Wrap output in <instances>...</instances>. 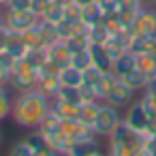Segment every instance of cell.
<instances>
[{
    "label": "cell",
    "instance_id": "33",
    "mask_svg": "<svg viewBox=\"0 0 156 156\" xmlns=\"http://www.w3.org/2000/svg\"><path fill=\"white\" fill-rule=\"evenodd\" d=\"M96 2L101 5L103 13H115L118 9V0H96Z\"/></svg>",
    "mask_w": 156,
    "mask_h": 156
},
{
    "label": "cell",
    "instance_id": "18",
    "mask_svg": "<svg viewBox=\"0 0 156 156\" xmlns=\"http://www.w3.org/2000/svg\"><path fill=\"white\" fill-rule=\"evenodd\" d=\"M101 103L103 101H83L79 105V122L88 124L90 128L94 126V120L98 115V109H101Z\"/></svg>",
    "mask_w": 156,
    "mask_h": 156
},
{
    "label": "cell",
    "instance_id": "19",
    "mask_svg": "<svg viewBox=\"0 0 156 156\" xmlns=\"http://www.w3.org/2000/svg\"><path fill=\"white\" fill-rule=\"evenodd\" d=\"M120 79H122V81H124L128 88H133L135 92H143V88L147 86V79H150V77H147V75H143L139 69H133L130 73L122 75Z\"/></svg>",
    "mask_w": 156,
    "mask_h": 156
},
{
    "label": "cell",
    "instance_id": "5",
    "mask_svg": "<svg viewBox=\"0 0 156 156\" xmlns=\"http://www.w3.org/2000/svg\"><path fill=\"white\" fill-rule=\"evenodd\" d=\"M122 120H124L133 130H141V133H145L147 126H150V115H147V111H145V107H143L141 101L130 103V105L126 107V113H124Z\"/></svg>",
    "mask_w": 156,
    "mask_h": 156
},
{
    "label": "cell",
    "instance_id": "7",
    "mask_svg": "<svg viewBox=\"0 0 156 156\" xmlns=\"http://www.w3.org/2000/svg\"><path fill=\"white\" fill-rule=\"evenodd\" d=\"M135 94H137V92H135L133 88H128L122 79H118L115 86L109 90L105 103H109V105H113V107H118V109H124V107H128V105L133 103Z\"/></svg>",
    "mask_w": 156,
    "mask_h": 156
},
{
    "label": "cell",
    "instance_id": "27",
    "mask_svg": "<svg viewBox=\"0 0 156 156\" xmlns=\"http://www.w3.org/2000/svg\"><path fill=\"white\" fill-rule=\"evenodd\" d=\"M41 20H43V22H47V24H51V26L60 24V22L64 20V7H62V5H58V2H51V5L47 7V11L41 15Z\"/></svg>",
    "mask_w": 156,
    "mask_h": 156
},
{
    "label": "cell",
    "instance_id": "23",
    "mask_svg": "<svg viewBox=\"0 0 156 156\" xmlns=\"http://www.w3.org/2000/svg\"><path fill=\"white\" fill-rule=\"evenodd\" d=\"M109 30H107V26L103 24V22H96V24H92V26H88V41L90 43H98V45H103L107 39H109Z\"/></svg>",
    "mask_w": 156,
    "mask_h": 156
},
{
    "label": "cell",
    "instance_id": "32",
    "mask_svg": "<svg viewBox=\"0 0 156 156\" xmlns=\"http://www.w3.org/2000/svg\"><path fill=\"white\" fill-rule=\"evenodd\" d=\"M51 2H54V0H32V2H30V11L41 17V15L47 11V7H49Z\"/></svg>",
    "mask_w": 156,
    "mask_h": 156
},
{
    "label": "cell",
    "instance_id": "4",
    "mask_svg": "<svg viewBox=\"0 0 156 156\" xmlns=\"http://www.w3.org/2000/svg\"><path fill=\"white\" fill-rule=\"evenodd\" d=\"M41 17L39 15H34L30 9H22V11H5V22H7V26L13 30V32H26V30H30L37 22H39Z\"/></svg>",
    "mask_w": 156,
    "mask_h": 156
},
{
    "label": "cell",
    "instance_id": "21",
    "mask_svg": "<svg viewBox=\"0 0 156 156\" xmlns=\"http://www.w3.org/2000/svg\"><path fill=\"white\" fill-rule=\"evenodd\" d=\"M26 139H28V143L32 145L34 156H47V154H54V152H51V147H49V143H47V139H45L37 128H34V133H32V135H28Z\"/></svg>",
    "mask_w": 156,
    "mask_h": 156
},
{
    "label": "cell",
    "instance_id": "35",
    "mask_svg": "<svg viewBox=\"0 0 156 156\" xmlns=\"http://www.w3.org/2000/svg\"><path fill=\"white\" fill-rule=\"evenodd\" d=\"M54 2H58V5H62V7H66V5L75 2V0H54Z\"/></svg>",
    "mask_w": 156,
    "mask_h": 156
},
{
    "label": "cell",
    "instance_id": "13",
    "mask_svg": "<svg viewBox=\"0 0 156 156\" xmlns=\"http://www.w3.org/2000/svg\"><path fill=\"white\" fill-rule=\"evenodd\" d=\"M88 51H90V60H92V64H94L96 69H101V71H111L113 60L109 58V54H107L105 45L90 43V45H88Z\"/></svg>",
    "mask_w": 156,
    "mask_h": 156
},
{
    "label": "cell",
    "instance_id": "37",
    "mask_svg": "<svg viewBox=\"0 0 156 156\" xmlns=\"http://www.w3.org/2000/svg\"><path fill=\"white\" fill-rule=\"evenodd\" d=\"M9 2H11V0H0V9H7Z\"/></svg>",
    "mask_w": 156,
    "mask_h": 156
},
{
    "label": "cell",
    "instance_id": "8",
    "mask_svg": "<svg viewBox=\"0 0 156 156\" xmlns=\"http://www.w3.org/2000/svg\"><path fill=\"white\" fill-rule=\"evenodd\" d=\"M62 135H64V139H66L69 143H77V141H86V139L96 137L94 130H92L88 124L79 122V120L64 122V124H62Z\"/></svg>",
    "mask_w": 156,
    "mask_h": 156
},
{
    "label": "cell",
    "instance_id": "2",
    "mask_svg": "<svg viewBox=\"0 0 156 156\" xmlns=\"http://www.w3.org/2000/svg\"><path fill=\"white\" fill-rule=\"evenodd\" d=\"M39 77H41V71H39L28 58H22V60L17 62V66L13 69V73H11L9 88H13V90H17V92L32 90V88H37Z\"/></svg>",
    "mask_w": 156,
    "mask_h": 156
},
{
    "label": "cell",
    "instance_id": "28",
    "mask_svg": "<svg viewBox=\"0 0 156 156\" xmlns=\"http://www.w3.org/2000/svg\"><path fill=\"white\" fill-rule=\"evenodd\" d=\"M90 64H92V60H90V51H88V49H81V51H73V54H71V66L83 71V69H88Z\"/></svg>",
    "mask_w": 156,
    "mask_h": 156
},
{
    "label": "cell",
    "instance_id": "34",
    "mask_svg": "<svg viewBox=\"0 0 156 156\" xmlns=\"http://www.w3.org/2000/svg\"><path fill=\"white\" fill-rule=\"evenodd\" d=\"M9 32H11V28H9L7 24H2V26H0V51H2V49H5V45H7Z\"/></svg>",
    "mask_w": 156,
    "mask_h": 156
},
{
    "label": "cell",
    "instance_id": "38",
    "mask_svg": "<svg viewBox=\"0 0 156 156\" xmlns=\"http://www.w3.org/2000/svg\"><path fill=\"white\" fill-rule=\"evenodd\" d=\"M2 24H7V22H5V9H0V26Z\"/></svg>",
    "mask_w": 156,
    "mask_h": 156
},
{
    "label": "cell",
    "instance_id": "20",
    "mask_svg": "<svg viewBox=\"0 0 156 156\" xmlns=\"http://www.w3.org/2000/svg\"><path fill=\"white\" fill-rule=\"evenodd\" d=\"M103 9H101V5L98 2H90V5H83L81 7V22L86 24V26H92V24H96V22H103Z\"/></svg>",
    "mask_w": 156,
    "mask_h": 156
},
{
    "label": "cell",
    "instance_id": "14",
    "mask_svg": "<svg viewBox=\"0 0 156 156\" xmlns=\"http://www.w3.org/2000/svg\"><path fill=\"white\" fill-rule=\"evenodd\" d=\"M60 86H62V81H60L58 73H41L39 83H37V90H41V92H43L45 96H49V98H56Z\"/></svg>",
    "mask_w": 156,
    "mask_h": 156
},
{
    "label": "cell",
    "instance_id": "24",
    "mask_svg": "<svg viewBox=\"0 0 156 156\" xmlns=\"http://www.w3.org/2000/svg\"><path fill=\"white\" fill-rule=\"evenodd\" d=\"M58 77H60L62 86H81V71L75 69V66H71V64L64 66V69H60Z\"/></svg>",
    "mask_w": 156,
    "mask_h": 156
},
{
    "label": "cell",
    "instance_id": "31",
    "mask_svg": "<svg viewBox=\"0 0 156 156\" xmlns=\"http://www.w3.org/2000/svg\"><path fill=\"white\" fill-rule=\"evenodd\" d=\"M64 20H69V22H81V5H77V2H71V5H66L64 7Z\"/></svg>",
    "mask_w": 156,
    "mask_h": 156
},
{
    "label": "cell",
    "instance_id": "17",
    "mask_svg": "<svg viewBox=\"0 0 156 156\" xmlns=\"http://www.w3.org/2000/svg\"><path fill=\"white\" fill-rule=\"evenodd\" d=\"M120 77L113 73V71H105L103 75H101V79L96 81V86H94V92H96V98L98 101H105L107 98V94H109V90L115 86V81H118Z\"/></svg>",
    "mask_w": 156,
    "mask_h": 156
},
{
    "label": "cell",
    "instance_id": "11",
    "mask_svg": "<svg viewBox=\"0 0 156 156\" xmlns=\"http://www.w3.org/2000/svg\"><path fill=\"white\" fill-rule=\"evenodd\" d=\"M101 152H103V147H101L98 137H92V139H86V141L71 143L66 154H71V156H96Z\"/></svg>",
    "mask_w": 156,
    "mask_h": 156
},
{
    "label": "cell",
    "instance_id": "22",
    "mask_svg": "<svg viewBox=\"0 0 156 156\" xmlns=\"http://www.w3.org/2000/svg\"><path fill=\"white\" fill-rule=\"evenodd\" d=\"M137 69L147 77H156V54H139Z\"/></svg>",
    "mask_w": 156,
    "mask_h": 156
},
{
    "label": "cell",
    "instance_id": "39",
    "mask_svg": "<svg viewBox=\"0 0 156 156\" xmlns=\"http://www.w3.org/2000/svg\"><path fill=\"white\" fill-rule=\"evenodd\" d=\"M0 143H2V130H0Z\"/></svg>",
    "mask_w": 156,
    "mask_h": 156
},
{
    "label": "cell",
    "instance_id": "1",
    "mask_svg": "<svg viewBox=\"0 0 156 156\" xmlns=\"http://www.w3.org/2000/svg\"><path fill=\"white\" fill-rule=\"evenodd\" d=\"M49 111H51V98L45 96L41 90L32 88V90L17 92V96L13 98L11 115H13V122L17 126L34 130Z\"/></svg>",
    "mask_w": 156,
    "mask_h": 156
},
{
    "label": "cell",
    "instance_id": "29",
    "mask_svg": "<svg viewBox=\"0 0 156 156\" xmlns=\"http://www.w3.org/2000/svg\"><path fill=\"white\" fill-rule=\"evenodd\" d=\"M105 71H101V69H96L94 64H90L88 69H83L81 71V83H88V86H96V81L101 79V75H103Z\"/></svg>",
    "mask_w": 156,
    "mask_h": 156
},
{
    "label": "cell",
    "instance_id": "25",
    "mask_svg": "<svg viewBox=\"0 0 156 156\" xmlns=\"http://www.w3.org/2000/svg\"><path fill=\"white\" fill-rule=\"evenodd\" d=\"M56 98L66 101V103L81 105V90H79V86H60V90H58Z\"/></svg>",
    "mask_w": 156,
    "mask_h": 156
},
{
    "label": "cell",
    "instance_id": "6",
    "mask_svg": "<svg viewBox=\"0 0 156 156\" xmlns=\"http://www.w3.org/2000/svg\"><path fill=\"white\" fill-rule=\"evenodd\" d=\"M133 24H135V34L152 39L156 34V7H143Z\"/></svg>",
    "mask_w": 156,
    "mask_h": 156
},
{
    "label": "cell",
    "instance_id": "15",
    "mask_svg": "<svg viewBox=\"0 0 156 156\" xmlns=\"http://www.w3.org/2000/svg\"><path fill=\"white\" fill-rule=\"evenodd\" d=\"M133 69H137V56L133 54V51H122L115 60H113V64H111V71L118 75V77H122V75H126V73H130Z\"/></svg>",
    "mask_w": 156,
    "mask_h": 156
},
{
    "label": "cell",
    "instance_id": "12",
    "mask_svg": "<svg viewBox=\"0 0 156 156\" xmlns=\"http://www.w3.org/2000/svg\"><path fill=\"white\" fill-rule=\"evenodd\" d=\"M51 111L62 122L79 120V105H75V103H66V101H60V98H51Z\"/></svg>",
    "mask_w": 156,
    "mask_h": 156
},
{
    "label": "cell",
    "instance_id": "36",
    "mask_svg": "<svg viewBox=\"0 0 156 156\" xmlns=\"http://www.w3.org/2000/svg\"><path fill=\"white\" fill-rule=\"evenodd\" d=\"M75 2H77V5H81V7H83V5H90V2H96V0H75Z\"/></svg>",
    "mask_w": 156,
    "mask_h": 156
},
{
    "label": "cell",
    "instance_id": "26",
    "mask_svg": "<svg viewBox=\"0 0 156 156\" xmlns=\"http://www.w3.org/2000/svg\"><path fill=\"white\" fill-rule=\"evenodd\" d=\"M11 109H13L11 90H9V86H0V122L11 115Z\"/></svg>",
    "mask_w": 156,
    "mask_h": 156
},
{
    "label": "cell",
    "instance_id": "16",
    "mask_svg": "<svg viewBox=\"0 0 156 156\" xmlns=\"http://www.w3.org/2000/svg\"><path fill=\"white\" fill-rule=\"evenodd\" d=\"M143 9V2L141 0H118V9L115 13L120 15L122 22H135L137 13Z\"/></svg>",
    "mask_w": 156,
    "mask_h": 156
},
{
    "label": "cell",
    "instance_id": "3",
    "mask_svg": "<svg viewBox=\"0 0 156 156\" xmlns=\"http://www.w3.org/2000/svg\"><path fill=\"white\" fill-rule=\"evenodd\" d=\"M120 122H122L120 109L103 101V103H101V109H98V115H96V120H94L92 130H94L96 137H109V135L113 133V128H115Z\"/></svg>",
    "mask_w": 156,
    "mask_h": 156
},
{
    "label": "cell",
    "instance_id": "10",
    "mask_svg": "<svg viewBox=\"0 0 156 156\" xmlns=\"http://www.w3.org/2000/svg\"><path fill=\"white\" fill-rule=\"evenodd\" d=\"M5 54H9L11 58H15L17 62L22 60V58H26L28 56V51H30V47L26 45V41H24V37L20 34V32H9V39H7V45H5V49H2Z\"/></svg>",
    "mask_w": 156,
    "mask_h": 156
},
{
    "label": "cell",
    "instance_id": "30",
    "mask_svg": "<svg viewBox=\"0 0 156 156\" xmlns=\"http://www.w3.org/2000/svg\"><path fill=\"white\" fill-rule=\"evenodd\" d=\"M11 154H13V156H34V150H32V145L28 143V139L24 137V139H20V141L11 147Z\"/></svg>",
    "mask_w": 156,
    "mask_h": 156
},
{
    "label": "cell",
    "instance_id": "9",
    "mask_svg": "<svg viewBox=\"0 0 156 156\" xmlns=\"http://www.w3.org/2000/svg\"><path fill=\"white\" fill-rule=\"evenodd\" d=\"M47 60L60 71V69H64V66L71 64V49L66 47L64 41H56L54 45L47 47Z\"/></svg>",
    "mask_w": 156,
    "mask_h": 156
}]
</instances>
